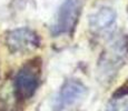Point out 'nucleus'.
Segmentation results:
<instances>
[{
    "label": "nucleus",
    "instance_id": "nucleus-1",
    "mask_svg": "<svg viewBox=\"0 0 128 111\" xmlns=\"http://www.w3.org/2000/svg\"><path fill=\"white\" fill-rule=\"evenodd\" d=\"M40 65L29 61L22 66L14 77V93L21 101L34 97L40 83Z\"/></svg>",
    "mask_w": 128,
    "mask_h": 111
},
{
    "label": "nucleus",
    "instance_id": "nucleus-2",
    "mask_svg": "<svg viewBox=\"0 0 128 111\" xmlns=\"http://www.w3.org/2000/svg\"><path fill=\"white\" fill-rule=\"evenodd\" d=\"M82 12V0H65L55 17L52 31L55 34H67L75 29Z\"/></svg>",
    "mask_w": 128,
    "mask_h": 111
},
{
    "label": "nucleus",
    "instance_id": "nucleus-3",
    "mask_svg": "<svg viewBox=\"0 0 128 111\" xmlns=\"http://www.w3.org/2000/svg\"><path fill=\"white\" fill-rule=\"evenodd\" d=\"M39 37L29 28H18L9 31L6 36V44L12 53H28L39 47Z\"/></svg>",
    "mask_w": 128,
    "mask_h": 111
},
{
    "label": "nucleus",
    "instance_id": "nucleus-4",
    "mask_svg": "<svg viewBox=\"0 0 128 111\" xmlns=\"http://www.w3.org/2000/svg\"><path fill=\"white\" fill-rule=\"evenodd\" d=\"M86 93L85 85L79 80L70 79L62 85L54 103L55 111H68L82 99Z\"/></svg>",
    "mask_w": 128,
    "mask_h": 111
},
{
    "label": "nucleus",
    "instance_id": "nucleus-5",
    "mask_svg": "<svg viewBox=\"0 0 128 111\" xmlns=\"http://www.w3.org/2000/svg\"><path fill=\"white\" fill-rule=\"evenodd\" d=\"M128 52V41L126 38L115 39L112 43L108 46L107 50L104 52V61L102 63V72L110 75L115 72V70L120 67V63L124 61L125 57Z\"/></svg>",
    "mask_w": 128,
    "mask_h": 111
},
{
    "label": "nucleus",
    "instance_id": "nucleus-6",
    "mask_svg": "<svg viewBox=\"0 0 128 111\" xmlns=\"http://www.w3.org/2000/svg\"><path fill=\"white\" fill-rule=\"evenodd\" d=\"M116 21V12L112 8L99 9L95 14H92L90 18V27L96 32H102L112 28V26Z\"/></svg>",
    "mask_w": 128,
    "mask_h": 111
},
{
    "label": "nucleus",
    "instance_id": "nucleus-7",
    "mask_svg": "<svg viewBox=\"0 0 128 111\" xmlns=\"http://www.w3.org/2000/svg\"><path fill=\"white\" fill-rule=\"evenodd\" d=\"M106 111H128V90L115 93L108 102Z\"/></svg>",
    "mask_w": 128,
    "mask_h": 111
}]
</instances>
